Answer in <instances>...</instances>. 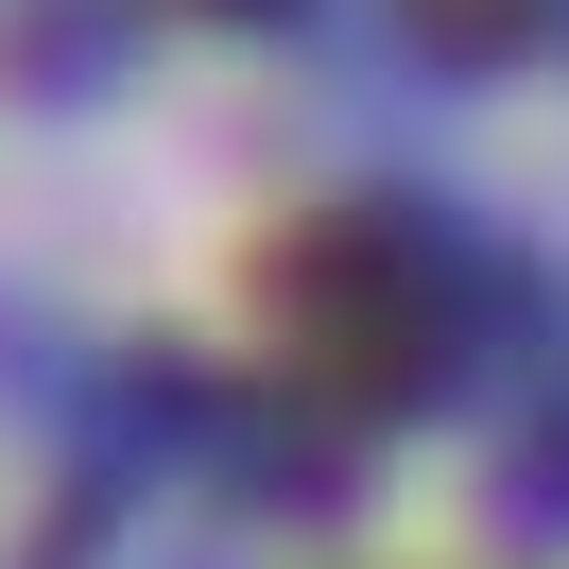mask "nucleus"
<instances>
[{
	"instance_id": "obj_1",
	"label": "nucleus",
	"mask_w": 569,
	"mask_h": 569,
	"mask_svg": "<svg viewBox=\"0 0 569 569\" xmlns=\"http://www.w3.org/2000/svg\"><path fill=\"white\" fill-rule=\"evenodd\" d=\"M277 328H293V362H311L328 397H362V415H415V397L449 380V277H431L380 208H328V224L277 242Z\"/></svg>"
},
{
	"instance_id": "obj_2",
	"label": "nucleus",
	"mask_w": 569,
	"mask_h": 569,
	"mask_svg": "<svg viewBox=\"0 0 569 569\" xmlns=\"http://www.w3.org/2000/svg\"><path fill=\"white\" fill-rule=\"evenodd\" d=\"M242 18H277V0H242Z\"/></svg>"
}]
</instances>
